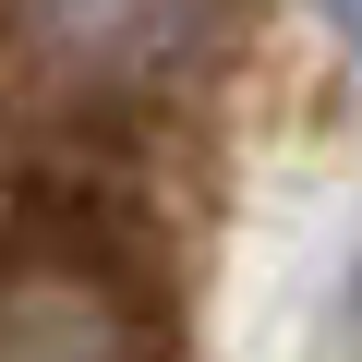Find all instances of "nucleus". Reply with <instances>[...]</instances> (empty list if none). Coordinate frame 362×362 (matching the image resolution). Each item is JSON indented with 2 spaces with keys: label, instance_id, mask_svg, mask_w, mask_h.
I'll list each match as a JSON object with an SVG mask.
<instances>
[{
  "label": "nucleus",
  "instance_id": "nucleus-1",
  "mask_svg": "<svg viewBox=\"0 0 362 362\" xmlns=\"http://www.w3.org/2000/svg\"><path fill=\"white\" fill-rule=\"evenodd\" d=\"M0 362H157L145 302L73 230L0 242Z\"/></svg>",
  "mask_w": 362,
  "mask_h": 362
},
{
  "label": "nucleus",
  "instance_id": "nucleus-2",
  "mask_svg": "<svg viewBox=\"0 0 362 362\" xmlns=\"http://www.w3.org/2000/svg\"><path fill=\"white\" fill-rule=\"evenodd\" d=\"M13 13H25V49L73 97H145L218 37L230 0H13Z\"/></svg>",
  "mask_w": 362,
  "mask_h": 362
},
{
  "label": "nucleus",
  "instance_id": "nucleus-3",
  "mask_svg": "<svg viewBox=\"0 0 362 362\" xmlns=\"http://www.w3.org/2000/svg\"><path fill=\"white\" fill-rule=\"evenodd\" d=\"M314 25H326V37H338V49L362 61V0H314Z\"/></svg>",
  "mask_w": 362,
  "mask_h": 362
}]
</instances>
